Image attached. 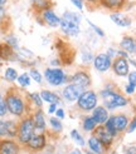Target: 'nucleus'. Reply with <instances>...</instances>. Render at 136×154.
<instances>
[{"mask_svg": "<svg viewBox=\"0 0 136 154\" xmlns=\"http://www.w3.org/2000/svg\"><path fill=\"white\" fill-rule=\"evenodd\" d=\"M85 3H87L88 5H100L101 0H83Z\"/></svg>", "mask_w": 136, "mask_h": 154, "instance_id": "46", "label": "nucleus"}, {"mask_svg": "<svg viewBox=\"0 0 136 154\" xmlns=\"http://www.w3.org/2000/svg\"><path fill=\"white\" fill-rule=\"evenodd\" d=\"M127 0H101L100 2V5L102 8L107 10H112V11H118L121 9L125 8V4H126Z\"/></svg>", "mask_w": 136, "mask_h": 154, "instance_id": "22", "label": "nucleus"}, {"mask_svg": "<svg viewBox=\"0 0 136 154\" xmlns=\"http://www.w3.org/2000/svg\"><path fill=\"white\" fill-rule=\"evenodd\" d=\"M106 54L112 59V58H116L117 57V50L115 49V48H108L107 49V51H106Z\"/></svg>", "mask_w": 136, "mask_h": 154, "instance_id": "43", "label": "nucleus"}, {"mask_svg": "<svg viewBox=\"0 0 136 154\" xmlns=\"http://www.w3.org/2000/svg\"><path fill=\"white\" fill-rule=\"evenodd\" d=\"M2 19H6V10L5 6H0V20Z\"/></svg>", "mask_w": 136, "mask_h": 154, "instance_id": "45", "label": "nucleus"}, {"mask_svg": "<svg viewBox=\"0 0 136 154\" xmlns=\"http://www.w3.org/2000/svg\"><path fill=\"white\" fill-rule=\"evenodd\" d=\"M87 145H88V148H89V152H92L95 154H105L106 153V149L102 143L97 139V138L95 135L92 137H89L88 138V140H87Z\"/></svg>", "mask_w": 136, "mask_h": 154, "instance_id": "24", "label": "nucleus"}, {"mask_svg": "<svg viewBox=\"0 0 136 154\" xmlns=\"http://www.w3.org/2000/svg\"><path fill=\"white\" fill-rule=\"evenodd\" d=\"M17 83L20 88H28L30 85V83H32V78H30V75L28 73H21L18 76Z\"/></svg>", "mask_w": 136, "mask_h": 154, "instance_id": "33", "label": "nucleus"}, {"mask_svg": "<svg viewBox=\"0 0 136 154\" xmlns=\"http://www.w3.org/2000/svg\"><path fill=\"white\" fill-rule=\"evenodd\" d=\"M6 114H8V109H6V103H5V95L0 93V118H4Z\"/></svg>", "mask_w": 136, "mask_h": 154, "instance_id": "37", "label": "nucleus"}, {"mask_svg": "<svg viewBox=\"0 0 136 154\" xmlns=\"http://www.w3.org/2000/svg\"><path fill=\"white\" fill-rule=\"evenodd\" d=\"M47 144H48L47 134L45 133H35L32 137V139H30L28 142V144L25 145V148L32 153H39L47 148Z\"/></svg>", "mask_w": 136, "mask_h": 154, "instance_id": "8", "label": "nucleus"}, {"mask_svg": "<svg viewBox=\"0 0 136 154\" xmlns=\"http://www.w3.org/2000/svg\"><path fill=\"white\" fill-rule=\"evenodd\" d=\"M87 24H88V26H89L91 29L93 30V33H95L97 36H100V38H103V36H105V32H103V30H102L100 26H98V25H96L93 21H91L89 19H87Z\"/></svg>", "mask_w": 136, "mask_h": 154, "instance_id": "36", "label": "nucleus"}, {"mask_svg": "<svg viewBox=\"0 0 136 154\" xmlns=\"http://www.w3.org/2000/svg\"><path fill=\"white\" fill-rule=\"evenodd\" d=\"M56 154H62V153H56Z\"/></svg>", "mask_w": 136, "mask_h": 154, "instance_id": "53", "label": "nucleus"}, {"mask_svg": "<svg viewBox=\"0 0 136 154\" xmlns=\"http://www.w3.org/2000/svg\"><path fill=\"white\" fill-rule=\"evenodd\" d=\"M28 100H29V105L32 108V105L34 106V109H42L43 106V99L40 97V93H37V91H33V93H28Z\"/></svg>", "mask_w": 136, "mask_h": 154, "instance_id": "25", "label": "nucleus"}, {"mask_svg": "<svg viewBox=\"0 0 136 154\" xmlns=\"http://www.w3.org/2000/svg\"><path fill=\"white\" fill-rule=\"evenodd\" d=\"M85 154H95V153H92V152H89V150H88V152H86Z\"/></svg>", "mask_w": 136, "mask_h": 154, "instance_id": "50", "label": "nucleus"}, {"mask_svg": "<svg viewBox=\"0 0 136 154\" xmlns=\"http://www.w3.org/2000/svg\"><path fill=\"white\" fill-rule=\"evenodd\" d=\"M58 109V105L57 104H49L48 106V114H54Z\"/></svg>", "mask_w": 136, "mask_h": 154, "instance_id": "44", "label": "nucleus"}, {"mask_svg": "<svg viewBox=\"0 0 136 154\" xmlns=\"http://www.w3.org/2000/svg\"><path fill=\"white\" fill-rule=\"evenodd\" d=\"M113 119V125H115L117 133H122L125 130H127L128 124H130V120L126 114H117V115H112Z\"/></svg>", "mask_w": 136, "mask_h": 154, "instance_id": "18", "label": "nucleus"}, {"mask_svg": "<svg viewBox=\"0 0 136 154\" xmlns=\"http://www.w3.org/2000/svg\"><path fill=\"white\" fill-rule=\"evenodd\" d=\"M48 122H49V125H50L52 130L56 134L63 132V123H62V120H60V119H58L57 117H50Z\"/></svg>", "mask_w": 136, "mask_h": 154, "instance_id": "30", "label": "nucleus"}, {"mask_svg": "<svg viewBox=\"0 0 136 154\" xmlns=\"http://www.w3.org/2000/svg\"><path fill=\"white\" fill-rule=\"evenodd\" d=\"M2 61H3V60H2V59H0V63H2Z\"/></svg>", "mask_w": 136, "mask_h": 154, "instance_id": "54", "label": "nucleus"}, {"mask_svg": "<svg viewBox=\"0 0 136 154\" xmlns=\"http://www.w3.org/2000/svg\"><path fill=\"white\" fill-rule=\"evenodd\" d=\"M81 20H82L81 14L71 10H66L62 14V17H60V24H59L60 32L68 38L78 36L81 33V26H79Z\"/></svg>", "mask_w": 136, "mask_h": 154, "instance_id": "3", "label": "nucleus"}, {"mask_svg": "<svg viewBox=\"0 0 136 154\" xmlns=\"http://www.w3.org/2000/svg\"><path fill=\"white\" fill-rule=\"evenodd\" d=\"M103 127L107 129V132L108 133H111L113 137H117L118 135V133H117V130H116V128H115V125H113V119H112V115H110V118L107 119V122L103 124Z\"/></svg>", "mask_w": 136, "mask_h": 154, "instance_id": "35", "label": "nucleus"}, {"mask_svg": "<svg viewBox=\"0 0 136 154\" xmlns=\"http://www.w3.org/2000/svg\"><path fill=\"white\" fill-rule=\"evenodd\" d=\"M71 138H72V140L79 145V147H85L86 145V140H85V138H83V135L78 132L77 129H72L71 130Z\"/></svg>", "mask_w": 136, "mask_h": 154, "instance_id": "34", "label": "nucleus"}, {"mask_svg": "<svg viewBox=\"0 0 136 154\" xmlns=\"http://www.w3.org/2000/svg\"><path fill=\"white\" fill-rule=\"evenodd\" d=\"M93 135L102 143V145H103L106 149H108L111 145L113 144V140H115V137H113L111 133H108L107 129H106L103 125H98L95 129Z\"/></svg>", "mask_w": 136, "mask_h": 154, "instance_id": "14", "label": "nucleus"}, {"mask_svg": "<svg viewBox=\"0 0 136 154\" xmlns=\"http://www.w3.org/2000/svg\"><path fill=\"white\" fill-rule=\"evenodd\" d=\"M70 83L79 87L83 90H87L92 84V79H91L89 73L85 69H82V70H77L70 76Z\"/></svg>", "mask_w": 136, "mask_h": 154, "instance_id": "9", "label": "nucleus"}, {"mask_svg": "<svg viewBox=\"0 0 136 154\" xmlns=\"http://www.w3.org/2000/svg\"><path fill=\"white\" fill-rule=\"evenodd\" d=\"M43 154H53V153H50V152H47V153H43Z\"/></svg>", "mask_w": 136, "mask_h": 154, "instance_id": "52", "label": "nucleus"}, {"mask_svg": "<svg viewBox=\"0 0 136 154\" xmlns=\"http://www.w3.org/2000/svg\"><path fill=\"white\" fill-rule=\"evenodd\" d=\"M30 2H33V0H30Z\"/></svg>", "mask_w": 136, "mask_h": 154, "instance_id": "55", "label": "nucleus"}, {"mask_svg": "<svg viewBox=\"0 0 136 154\" xmlns=\"http://www.w3.org/2000/svg\"><path fill=\"white\" fill-rule=\"evenodd\" d=\"M21 145L14 139H0V154H20Z\"/></svg>", "mask_w": 136, "mask_h": 154, "instance_id": "15", "label": "nucleus"}, {"mask_svg": "<svg viewBox=\"0 0 136 154\" xmlns=\"http://www.w3.org/2000/svg\"><path fill=\"white\" fill-rule=\"evenodd\" d=\"M28 74L30 75L32 80H34L37 84H42V83H43L44 76H43V74H42L39 70H38L35 66H30L29 70H28Z\"/></svg>", "mask_w": 136, "mask_h": 154, "instance_id": "31", "label": "nucleus"}, {"mask_svg": "<svg viewBox=\"0 0 136 154\" xmlns=\"http://www.w3.org/2000/svg\"><path fill=\"white\" fill-rule=\"evenodd\" d=\"M127 79H128V83L132 84V85H135V87H136V70H134V72H130V73H128V75H127Z\"/></svg>", "mask_w": 136, "mask_h": 154, "instance_id": "40", "label": "nucleus"}, {"mask_svg": "<svg viewBox=\"0 0 136 154\" xmlns=\"http://www.w3.org/2000/svg\"><path fill=\"white\" fill-rule=\"evenodd\" d=\"M68 154H82V152H81L78 148H76V149H72Z\"/></svg>", "mask_w": 136, "mask_h": 154, "instance_id": "48", "label": "nucleus"}, {"mask_svg": "<svg viewBox=\"0 0 136 154\" xmlns=\"http://www.w3.org/2000/svg\"><path fill=\"white\" fill-rule=\"evenodd\" d=\"M97 127H98V124L96 123V120L91 117V115H86V117L82 119V128H83L85 132L93 133Z\"/></svg>", "mask_w": 136, "mask_h": 154, "instance_id": "26", "label": "nucleus"}, {"mask_svg": "<svg viewBox=\"0 0 136 154\" xmlns=\"http://www.w3.org/2000/svg\"><path fill=\"white\" fill-rule=\"evenodd\" d=\"M35 125L37 133H45L47 132V120H45V114L42 109H34L30 113Z\"/></svg>", "mask_w": 136, "mask_h": 154, "instance_id": "16", "label": "nucleus"}, {"mask_svg": "<svg viewBox=\"0 0 136 154\" xmlns=\"http://www.w3.org/2000/svg\"><path fill=\"white\" fill-rule=\"evenodd\" d=\"M54 114H56V117H57L58 119H60V120L64 119V117H66V112H64L63 108H58L57 112H56Z\"/></svg>", "mask_w": 136, "mask_h": 154, "instance_id": "42", "label": "nucleus"}, {"mask_svg": "<svg viewBox=\"0 0 136 154\" xmlns=\"http://www.w3.org/2000/svg\"><path fill=\"white\" fill-rule=\"evenodd\" d=\"M112 69H113V73L117 76L125 78L130 73V63H128V60L126 58L116 57L112 60Z\"/></svg>", "mask_w": 136, "mask_h": 154, "instance_id": "12", "label": "nucleus"}, {"mask_svg": "<svg viewBox=\"0 0 136 154\" xmlns=\"http://www.w3.org/2000/svg\"><path fill=\"white\" fill-rule=\"evenodd\" d=\"M52 4H53L52 0H33L32 2V6H33V9L37 11V14L45 10V9L52 8Z\"/></svg>", "mask_w": 136, "mask_h": 154, "instance_id": "27", "label": "nucleus"}, {"mask_svg": "<svg viewBox=\"0 0 136 154\" xmlns=\"http://www.w3.org/2000/svg\"><path fill=\"white\" fill-rule=\"evenodd\" d=\"M92 63H93V68L100 73H106L112 68V59L106 53L97 54Z\"/></svg>", "mask_w": 136, "mask_h": 154, "instance_id": "13", "label": "nucleus"}, {"mask_svg": "<svg viewBox=\"0 0 136 154\" xmlns=\"http://www.w3.org/2000/svg\"><path fill=\"white\" fill-rule=\"evenodd\" d=\"M40 97L43 99L44 103H48V104H62V97L59 94L54 93V91L52 90H47V89H43L40 91Z\"/></svg>", "mask_w": 136, "mask_h": 154, "instance_id": "21", "label": "nucleus"}, {"mask_svg": "<svg viewBox=\"0 0 136 154\" xmlns=\"http://www.w3.org/2000/svg\"><path fill=\"white\" fill-rule=\"evenodd\" d=\"M134 130H136V115L132 118V120H130V124L127 128V133H132Z\"/></svg>", "mask_w": 136, "mask_h": 154, "instance_id": "41", "label": "nucleus"}, {"mask_svg": "<svg viewBox=\"0 0 136 154\" xmlns=\"http://www.w3.org/2000/svg\"><path fill=\"white\" fill-rule=\"evenodd\" d=\"M0 59L6 61H17V51L5 43L0 44Z\"/></svg>", "mask_w": 136, "mask_h": 154, "instance_id": "23", "label": "nucleus"}, {"mask_svg": "<svg viewBox=\"0 0 136 154\" xmlns=\"http://www.w3.org/2000/svg\"><path fill=\"white\" fill-rule=\"evenodd\" d=\"M91 117H92L96 123L98 125H103L107 119L110 118V114H108V110L106 109L103 105H97L95 109L92 110V114H91Z\"/></svg>", "mask_w": 136, "mask_h": 154, "instance_id": "17", "label": "nucleus"}, {"mask_svg": "<svg viewBox=\"0 0 136 154\" xmlns=\"http://www.w3.org/2000/svg\"><path fill=\"white\" fill-rule=\"evenodd\" d=\"M83 89H81L79 87L74 85V84H71L68 83L67 85L62 89V93H60V97L64 102H68V103H73V102H77L78 98L81 97V94L83 93Z\"/></svg>", "mask_w": 136, "mask_h": 154, "instance_id": "11", "label": "nucleus"}, {"mask_svg": "<svg viewBox=\"0 0 136 154\" xmlns=\"http://www.w3.org/2000/svg\"><path fill=\"white\" fill-rule=\"evenodd\" d=\"M18 135V122L0 119V139H15Z\"/></svg>", "mask_w": 136, "mask_h": 154, "instance_id": "7", "label": "nucleus"}, {"mask_svg": "<svg viewBox=\"0 0 136 154\" xmlns=\"http://www.w3.org/2000/svg\"><path fill=\"white\" fill-rule=\"evenodd\" d=\"M125 154H136V147H128L125 150Z\"/></svg>", "mask_w": 136, "mask_h": 154, "instance_id": "47", "label": "nucleus"}, {"mask_svg": "<svg viewBox=\"0 0 136 154\" xmlns=\"http://www.w3.org/2000/svg\"><path fill=\"white\" fill-rule=\"evenodd\" d=\"M71 3L77 8L78 10H83L85 9V2L83 0H71Z\"/></svg>", "mask_w": 136, "mask_h": 154, "instance_id": "39", "label": "nucleus"}, {"mask_svg": "<svg viewBox=\"0 0 136 154\" xmlns=\"http://www.w3.org/2000/svg\"><path fill=\"white\" fill-rule=\"evenodd\" d=\"M100 97L103 100V106L107 110H115L117 108H125L128 105V99L117 91L112 84H107L100 91Z\"/></svg>", "mask_w": 136, "mask_h": 154, "instance_id": "2", "label": "nucleus"}, {"mask_svg": "<svg viewBox=\"0 0 136 154\" xmlns=\"http://www.w3.org/2000/svg\"><path fill=\"white\" fill-rule=\"evenodd\" d=\"M125 91H126V94L132 95V94H135V91H136V87L132 85V84H130V83H127L125 85Z\"/></svg>", "mask_w": 136, "mask_h": 154, "instance_id": "38", "label": "nucleus"}, {"mask_svg": "<svg viewBox=\"0 0 136 154\" xmlns=\"http://www.w3.org/2000/svg\"><path fill=\"white\" fill-rule=\"evenodd\" d=\"M43 76L45 82L52 87H60L66 83H70V76L62 68H47L43 73Z\"/></svg>", "mask_w": 136, "mask_h": 154, "instance_id": "5", "label": "nucleus"}, {"mask_svg": "<svg viewBox=\"0 0 136 154\" xmlns=\"http://www.w3.org/2000/svg\"><path fill=\"white\" fill-rule=\"evenodd\" d=\"M18 70L15 68H11V66H8L5 70H4V79L8 82V83H14L17 82L18 79Z\"/></svg>", "mask_w": 136, "mask_h": 154, "instance_id": "29", "label": "nucleus"}, {"mask_svg": "<svg viewBox=\"0 0 136 154\" xmlns=\"http://www.w3.org/2000/svg\"><path fill=\"white\" fill-rule=\"evenodd\" d=\"M5 44H8L15 51H18L20 49V47H19V39L17 38V35L13 34V33H9V34L5 35Z\"/></svg>", "mask_w": 136, "mask_h": 154, "instance_id": "28", "label": "nucleus"}, {"mask_svg": "<svg viewBox=\"0 0 136 154\" xmlns=\"http://www.w3.org/2000/svg\"><path fill=\"white\" fill-rule=\"evenodd\" d=\"M5 103L8 113L15 118L21 119L33 112L29 105L28 97L15 87L8 89L5 94Z\"/></svg>", "mask_w": 136, "mask_h": 154, "instance_id": "1", "label": "nucleus"}, {"mask_svg": "<svg viewBox=\"0 0 136 154\" xmlns=\"http://www.w3.org/2000/svg\"><path fill=\"white\" fill-rule=\"evenodd\" d=\"M81 59H82V63L83 64H89L91 61H93L95 57H93L92 50L88 49L87 47L82 48V50H81Z\"/></svg>", "mask_w": 136, "mask_h": 154, "instance_id": "32", "label": "nucleus"}, {"mask_svg": "<svg viewBox=\"0 0 136 154\" xmlns=\"http://www.w3.org/2000/svg\"><path fill=\"white\" fill-rule=\"evenodd\" d=\"M38 17H39V21L42 23V24L48 25L49 28H59L60 17H58L52 8L38 13Z\"/></svg>", "mask_w": 136, "mask_h": 154, "instance_id": "10", "label": "nucleus"}, {"mask_svg": "<svg viewBox=\"0 0 136 154\" xmlns=\"http://www.w3.org/2000/svg\"><path fill=\"white\" fill-rule=\"evenodd\" d=\"M110 19L115 23L117 26H121V28H128L132 23L130 17H127V15L118 13V11H113L112 14H110Z\"/></svg>", "mask_w": 136, "mask_h": 154, "instance_id": "19", "label": "nucleus"}, {"mask_svg": "<svg viewBox=\"0 0 136 154\" xmlns=\"http://www.w3.org/2000/svg\"><path fill=\"white\" fill-rule=\"evenodd\" d=\"M35 125L32 115H27V117L21 118L18 123V135H17V142L20 145H25L28 142L32 139V137L35 134Z\"/></svg>", "mask_w": 136, "mask_h": 154, "instance_id": "4", "label": "nucleus"}, {"mask_svg": "<svg viewBox=\"0 0 136 154\" xmlns=\"http://www.w3.org/2000/svg\"><path fill=\"white\" fill-rule=\"evenodd\" d=\"M8 2H9V0H0V6H5L8 4Z\"/></svg>", "mask_w": 136, "mask_h": 154, "instance_id": "49", "label": "nucleus"}, {"mask_svg": "<svg viewBox=\"0 0 136 154\" xmlns=\"http://www.w3.org/2000/svg\"><path fill=\"white\" fill-rule=\"evenodd\" d=\"M111 154H118V153H117V152H116V150H113V152H112V153H111Z\"/></svg>", "mask_w": 136, "mask_h": 154, "instance_id": "51", "label": "nucleus"}, {"mask_svg": "<svg viewBox=\"0 0 136 154\" xmlns=\"http://www.w3.org/2000/svg\"><path fill=\"white\" fill-rule=\"evenodd\" d=\"M120 48H121V50L126 51L128 55H130V54H136V39L132 36H128V35L124 36L120 42Z\"/></svg>", "mask_w": 136, "mask_h": 154, "instance_id": "20", "label": "nucleus"}, {"mask_svg": "<svg viewBox=\"0 0 136 154\" xmlns=\"http://www.w3.org/2000/svg\"><path fill=\"white\" fill-rule=\"evenodd\" d=\"M76 105H77V109L81 112H85V113L92 112L98 105V97L96 94V91L91 89L85 90L78 98V100L76 102Z\"/></svg>", "mask_w": 136, "mask_h": 154, "instance_id": "6", "label": "nucleus"}]
</instances>
